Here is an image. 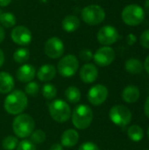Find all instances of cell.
I'll use <instances>...</instances> for the list:
<instances>
[{
    "mask_svg": "<svg viewBox=\"0 0 149 150\" xmlns=\"http://www.w3.org/2000/svg\"><path fill=\"white\" fill-rule=\"evenodd\" d=\"M28 104L27 96L22 91L16 90L11 91L4 103V110L11 115H18L22 113Z\"/></svg>",
    "mask_w": 149,
    "mask_h": 150,
    "instance_id": "cell-1",
    "label": "cell"
},
{
    "mask_svg": "<svg viewBox=\"0 0 149 150\" xmlns=\"http://www.w3.org/2000/svg\"><path fill=\"white\" fill-rule=\"evenodd\" d=\"M35 122L33 119L25 113H20L15 117L12 123V129L16 136L19 138H26L34 131Z\"/></svg>",
    "mask_w": 149,
    "mask_h": 150,
    "instance_id": "cell-2",
    "label": "cell"
},
{
    "mask_svg": "<svg viewBox=\"0 0 149 150\" xmlns=\"http://www.w3.org/2000/svg\"><path fill=\"white\" fill-rule=\"evenodd\" d=\"M93 120V112L89 105H79L72 113V122L76 128L84 130L88 128Z\"/></svg>",
    "mask_w": 149,
    "mask_h": 150,
    "instance_id": "cell-3",
    "label": "cell"
},
{
    "mask_svg": "<svg viewBox=\"0 0 149 150\" xmlns=\"http://www.w3.org/2000/svg\"><path fill=\"white\" fill-rule=\"evenodd\" d=\"M146 13L144 9L136 4L126 5L121 12V18L123 22L130 26L139 25L145 19Z\"/></svg>",
    "mask_w": 149,
    "mask_h": 150,
    "instance_id": "cell-4",
    "label": "cell"
},
{
    "mask_svg": "<svg viewBox=\"0 0 149 150\" xmlns=\"http://www.w3.org/2000/svg\"><path fill=\"white\" fill-rule=\"evenodd\" d=\"M49 113L54 120L59 123L68 121L71 117V110L67 102L62 99H55L48 105Z\"/></svg>",
    "mask_w": 149,
    "mask_h": 150,
    "instance_id": "cell-5",
    "label": "cell"
},
{
    "mask_svg": "<svg viewBox=\"0 0 149 150\" xmlns=\"http://www.w3.org/2000/svg\"><path fill=\"white\" fill-rule=\"evenodd\" d=\"M83 22L90 25H97L101 24L105 18V10L97 4H90L85 6L81 12Z\"/></svg>",
    "mask_w": 149,
    "mask_h": 150,
    "instance_id": "cell-6",
    "label": "cell"
},
{
    "mask_svg": "<svg viewBox=\"0 0 149 150\" xmlns=\"http://www.w3.org/2000/svg\"><path fill=\"white\" fill-rule=\"evenodd\" d=\"M109 117L113 124L120 127H125L132 120V112L126 106L117 105L111 108Z\"/></svg>",
    "mask_w": 149,
    "mask_h": 150,
    "instance_id": "cell-7",
    "label": "cell"
},
{
    "mask_svg": "<svg viewBox=\"0 0 149 150\" xmlns=\"http://www.w3.org/2000/svg\"><path fill=\"white\" fill-rule=\"evenodd\" d=\"M79 68V62L76 55L67 54L62 57L57 65L58 72L64 77H70L76 75Z\"/></svg>",
    "mask_w": 149,
    "mask_h": 150,
    "instance_id": "cell-8",
    "label": "cell"
},
{
    "mask_svg": "<svg viewBox=\"0 0 149 150\" xmlns=\"http://www.w3.org/2000/svg\"><path fill=\"white\" fill-rule=\"evenodd\" d=\"M45 54L52 59H57L63 55L65 51V46L62 40L58 37L49 38L44 46Z\"/></svg>",
    "mask_w": 149,
    "mask_h": 150,
    "instance_id": "cell-9",
    "label": "cell"
},
{
    "mask_svg": "<svg viewBox=\"0 0 149 150\" xmlns=\"http://www.w3.org/2000/svg\"><path fill=\"white\" fill-rule=\"evenodd\" d=\"M97 39L103 46L110 47L119 40V32L113 25H106L98 30Z\"/></svg>",
    "mask_w": 149,
    "mask_h": 150,
    "instance_id": "cell-10",
    "label": "cell"
},
{
    "mask_svg": "<svg viewBox=\"0 0 149 150\" xmlns=\"http://www.w3.org/2000/svg\"><path fill=\"white\" fill-rule=\"evenodd\" d=\"M115 59V51L109 46H103L93 54V60L100 67L109 66Z\"/></svg>",
    "mask_w": 149,
    "mask_h": 150,
    "instance_id": "cell-11",
    "label": "cell"
},
{
    "mask_svg": "<svg viewBox=\"0 0 149 150\" xmlns=\"http://www.w3.org/2000/svg\"><path fill=\"white\" fill-rule=\"evenodd\" d=\"M11 38L12 41L19 46H26L32 41V33L25 25H17L15 26L11 33Z\"/></svg>",
    "mask_w": 149,
    "mask_h": 150,
    "instance_id": "cell-12",
    "label": "cell"
},
{
    "mask_svg": "<svg viewBox=\"0 0 149 150\" xmlns=\"http://www.w3.org/2000/svg\"><path fill=\"white\" fill-rule=\"evenodd\" d=\"M108 97V90L103 84H96L88 91V100L93 105H102Z\"/></svg>",
    "mask_w": 149,
    "mask_h": 150,
    "instance_id": "cell-13",
    "label": "cell"
},
{
    "mask_svg": "<svg viewBox=\"0 0 149 150\" xmlns=\"http://www.w3.org/2000/svg\"><path fill=\"white\" fill-rule=\"evenodd\" d=\"M98 76L97 68L92 63L84 64L80 69V78L85 83H94Z\"/></svg>",
    "mask_w": 149,
    "mask_h": 150,
    "instance_id": "cell-14",
    "label": "cell"
},
{
    "mask_svg": "<svg viewBox=\"0 0 149 150\" xmlns=\"http://www.w3.org/2000/svg\"><path fill=\"white\" fill-rule=\"evenodd\" d=\"M35 76H36L35 68L31 64H23L18 69L16 72V77L21 83L32 82V80H33Z\"/></svg>",
    "mask_w": 149,
    "mask_h": 150,
    "instance_id": "cell-15",
    "label": "cell"
},
{
    "mask_svg": "<svg viewBox=\"0 0 149 150\" xmlns=\"http://www.w3.org/2000/svg\"><path fill=\"white\" fill-rule=\"evenodd\" d=\"M79 141V134L75 129H68L63 132L61 138V143L62 147L71 148L77 144Z\"/></svg>",
    "mask_w": 149,
    "mask_h": 150,
    "instance_id": "cell-16",
    "label": "cell"
},
{
    "mask_svg": "<svg viewBox=\"0 0 149 150\" xmlns=\"http://www.w3.org/2000/svg\"><path fill=\"white\" fill-rule=\"evenodd\" d=\"M55 75L56 69L52 64L42 65L37 72V77L41 82H49L54 78Z\"/></svg>",
    "mask_w": 149,
    "mask_h": 150,
    "instance_id": "cell-17",
    "label": "cell"
},
{
    "mask_svg": "<svg viewBox=\"0 0 149 150\" xmlns=\"http://www.w3.org/2000/svg\"><path fill=\"white\" fill-rule=\"evenodd\" d=\"M14 87V79L12 76L7 72H0V93H10Z\"/></svg>",
    "mask_w": 149,
    "mask_h": 150,
    "instance_id": "cell-18",
    "label": "cell"
},
{
    "mask_svg": "<svg viewBox=\"0 0 149 150\" xmlns=\"http://www.w3.org/2000/svg\"><path fill=\"white\" fill-rule=\"evenodd\" d=\"M140 90L135 85H128L122 91V98L125 102L133 104L140 98Z\"/></svg>",
    "mask_w": 149,
    "mask_h": 150,
    "instance_id": "cell-19",
    "label": "cell"
},
{
    "mask_svg": "<svg viewBox=\"0 0 149 150\" xmlns=\"http://www.w3.org/2000/svg\"><path fill=\"white\" fill-rule=\"evenodd\" d=\"M80 26V19L75 15L66 16L61 22V27L68 33H73L76 31Z\"/></svg>",
    "mask_w": 149,
    "mask_h": 150,
    "instance_id": "cell-20",
    "label": "cell"
},
{
    "mask_svg": "<svg viewBox=\"0 0 149 150\" xmlns=\"http://www.w3.org/2000/svg\"><path fill=\"white\" fill-rule=\"evenodd\" d=\"M143 68H144V66H143L142 62L136 58H130L125 63L126 70L132 75H136V74L141 73V71L143 70Z\"/></svg>",
    "mask_w": 149,
    "mask_h": 150,
    "instance_id": "cell-21",
    "label": "cell"
},
{
    "mask_svg": "<svg viewBox=\"0 0 149 150\" xmlns=\"http://www.w3.org/2000/svg\"><path fill=\"white\" fill-rule=\"evenodd\" d=\"M65 97L71 104H76L81 99V91L76 86H69L65 91Z\"/></svg>",
    "mask_w": 149,
    "mask_h": 150,
    "instance_id": "cell-22",
    "label": "cell"
},
{
    "mask_svg": "<svg viewBox=\"0 0 149 150\" xmlns=\"http://www.w3.org/2000/svg\"><path fill=\"white\" fill-rule=\"evenodd\" d=\"M127 135L133 142H141L144 137V131L140 126L133 125L128 128Z\"/></svg>",
    "mask_w": 149,
    "mask_h": 150,
    "instance_id": "cell-23",
    "label": "cell"
},
{
    "mask_svg": "<svg viewBox=\"0 0 149 150\" xmlns=\"http://www.w3.org/2000/svg\"><path fill=\"white\" fill-rule=\"evenodd\" d=\"M30 58V51L25 47L18 48L13 53V59L17 63L23 64L26 62Z\"/></svg>",
    "mask_w": 149,
    "mask_h": 150,
    "instance_id": "cell-24",
    "label": "cell"
},
{
    "mask_svg": "<svg viewBox=\"0 0 149 150\" xmlns=\"http://www.w3.org/2000/svg\"><path fill=\"white\" fill-rule=\"evenodd\" d=\"M0 23L4 27L11 28L16 25V17L9 11L2 12L0 16Z\"/></svg>",
    "mask_w": 149,
    "mask_h": 150,
    "instance_id": "cell-25",
    "label": "cell"
},
{
    "mask_svg": "<svg viewBox=\"0 0 149 150\" xmlns=\"http://www.w3.org/2000/svg\"><path fill=\"white\" fill-rule=\"evenodd\" d=\"M42 95L46 99L52 100L57 95V89L52 83H46L42 88Z\"/></svg>",
    "mask_w": 149,
    "mask_h": 150,
    "instance_id": "cell-26",
    "label": "cell"
},
{
    "mask_svg": "<svg viewBox=\"0 0 149 150\" xmlns=\"http://www.w3.org/2000/svg\"><path fill=\"white\" fill-rule=\"evenodd\" d=\"M18 141L15 136L8 135L6 136L2 142V147L4 150H13L17 148Z\"/></svg>",
    "mask_w": 149,
    "mask_h": 150,
    "instance_id": "cell-27",
    "label": "cell"
},
{
    "mask_svg": "<svg viewBox=\"0 0 149 150\" xmlns=\"http://www.w3.org/2000/svg\"><path fill=\"white\" fill-rule=\"evenodd\" d=\"M30 136H31V142L34 144H41L46 140V134L40 129L33 131Z\"/></svg>",
    "mask_w": 149,
    "mask_h": 150,
    "instance_id": "cell-28",
    "label": "cell"
},
{
    "mask_svg": "<svg viewBox=\"0 0 149 150\" xmlns=\"http://www.w3.org/2000/svg\"><path fill=\"white\" fill-rule=\"evenodd\" d=\"M40 91V86L36 82H29L25 87V94L31 97H35L38 95Z\"/></svg>",
    "mask_w": 149,
    "mask_h": 150,
    "instance_id": "cell-29",
    "label": "cell"
},
{
    "mask_svg": "<svg viewBox=\"0 0 149 150\" xmlns=\"http://www.w3.org/2000/svg\"><path fill=\"white\" fill-rule=\"evenodd\" d=\"M16 149L17 150H37L35 144L29 140H24L18 142Z\"/></svg>",
    "mask_w": 149,
    "mask_h": 150,
    "instance_id": "cell-30",
    "label": "cell"
},
{
    "mask_svg": "<svg viewBox=\"0 0 149 150\" xmlns=\"http://www.w3.org/2000/svg\"><path fill=\"white\" fill-rule=\"evenodd\" d=\"M93 53L88 48H83L79 52V57L83 62H90L93 59Z\"/></svg>",
    "mask_w": 149,
    "mask_h": 150,
    "instance_id": "cell-31",
    "label": "cell"
},
{
    "mask_svg": "<svg viewBox=\"0 0 149 150\" xmlns=\"http://www.w3.org/2000/svg\"><path fill=\"white\" fill-rule=\"evenodd\" d=\"M140 43L143 47L149 49V29L145 30L141 33L140 37Z\"/></svg>",
    "mask_w": 149,
    "mask_h": 150,
    "instance_id": "cell-32",
    "label": "cell"
},
{
    "mask_svg": "<svg viewBox=\"0 0 149 150\" xmlns=\"http://www.w3.org/2000/svg\"><path fill=\"white\" fill-rule=\"evenodd\" d=\"M78 150H99V148L97 147V145H96L94 142H87L83 143Z\"/></svg>",
    "mask_w": 149,
    "mask_h": 150,
    "instance_id": "cell-33",
    "label": "cell"
},
{
    "mask_svg": "<svg viewBox=\"0 0 149 150\" xmlns=\"http://www.w3.org/2000/svg\"><path fill=\"white\" fill-rule=\"evenodd\" d=\"M137 41V37L133 34V33H129L127 36H126V43L129 45V46H133L136 43Z\"/></svg>",
    "mask_w": 149,
    "mask_h": 150,
    "instance_id": "cell-34",
    "label": "cell"
},
{
    "mask_svg": "<svg viewBox=\"0 0 149 150\" xmlns=\"http://www.w3.org/2000/svg\"><path fill=\"white\" fill-rule=\"evenodd\" d=\"M144 112H145L146 116L149 119V97L147 98V100L145 102V105H144Z\"/></svg>",
    "mask_w": 149,
    "mask_h": 150,
    "instance_id": "cell-35",
    "label": "cell"
},
{
    "mask_svg": "<svg viewBox=\"0 0 149 150\" xmlns=\"http://www.w3.org/2000/svg\"><path fill=\"white\" fill-rule=\"evenodd\" d=\"M49 150H63V147L61 144L60 143H54L51 147Z\"/></svg>",
    "mask_w": 149,
    "mask_h": 150,
    "instance_id": "cell-36",
    "label": "cell"
},
{
    "mask_svg": "<svg viewBox=\"0 0 149 150\" xmlns=\"http://www.w3.org/2000/svg\"><path fill=\"white\" fill-rule=\"evenodd\" d=\"M4 37H5V33H4V28L0 25V43H2L4 40Z\"/></svg>",
    "mask_w": 149,
    "mask_h": 150,
    "instance_id": "cell-37",
    "label": "cell"
},
{
    "mask_svg": "<svg viewBox=\"0 0 149 150\" xmlns=\"http://www.w3.org/2000/svg\"><path fill=\"white\" fill-rule=\"evenodd\" d=\"M11 0H0V6L1 7H6L11 4Z\"/></svg>",
    "mask_w": 149,
    "mask_h": 150,
    "instance_id": "cell-38",
    "label": "cell"
},
{
    "mask_svg": "<svg viewBox=\"0 0 149 150\" xmlns=\"http://www.w3.org/2000/svg\"><path fill=\"white\" fill-rule=\"evenodd\" d=\"M143 66L145 67L146 71L148 73V75H149V55H148V57L146 58V60H145V63H144V65H143Z\"/></svg>",
    "mask_w": 149,
    "mask_h": 150,
    "instance_id": "cell-39",
    "label": "cell"
},
{
    "mask_svg": "<svg viewBox=\"0 0 149 150\" xmlns=\"http://www.w3.org/2000/svg\"><path fill=\"white\" fill-rule=\"evenodd\" d=\"M4 62V52L0 49V68L3 66Z\"/></svg>",
    "mask_w": 149,
    "mask_h": 150,
    "instance_id": "cell-40",
    "label": "cell"
},
{
    "mask_svg": "<svg viewBox=\"0 0 149 150\" xmlns=\"http://www.w3.org/2000/svg\"><path fill=\"white\" fill-rule=\"evenodd\" d=\"M143 9H144L146 13L149 14V0H146L144 2V8Z\"/></svg>",
    "mask_w": 149,
    "mask_h": 150,
    "instance_id": "cell-41",
    "label": "cell"
},
{
    "mask_svg": "<svg viewBox=\"0 0 149 150\" xmlns=\"http://www.w3.org/2000/svg\"><path fill=\"white\" fill-rule=\"evenodd\" d=\"M148 139H149V127H148Z\"/></svg>",
    "mask_w": 149,
    "mask_h": 150,
    "instance_id": "cell-42",
    "label": "cell"
},
{
    "mask_svg": "<svg viewBox=\"0 0 149 150\" xmlns=\"http://www.w3.org/2000/svg\"><path fill=\"white\" fill-rule=\"evenodd\" d=\"M1 14H2V11H1V10H0V16H1Z\"/></svg>",
    "mask_w": 149,
    "mask_h": 150,
    "instance_id": "cell-43",
    "label": "cell"
},
{
    "mask_svg": "<svg viewBox=\"0 0 149 150\" xmlns=\"http://www.w3.org/2000/svg\"><path fill=\"white\" fill-rule=\"evenodd\" d=\"M148 150H149V149H148Z\"/></svg>",
    "mask_w": 149,
    "mask_h": 150,
    "instance_id": "cell-44",
    "label": "cell"
}]
</instances>
